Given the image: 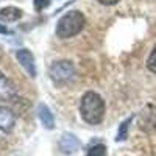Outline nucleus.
Here are the masks:
<instances>
[{
  "label": "nucleus",
  "mask_w": 156,
  "mask_h": 156,
  "mask_svg": "<svg viewBox=\"0 0 156 156\" xmlns=\"http://www.w3.org/2000/svg\"><path fill=\"white\" fill-rule=\"evenodd\" d=\"M81 117L90 125H97L103 120L105 115V103L97 92H86L80 105Z\"/></svg>",
  "instance_id": "obj_1"
},
{
  "label": "nucleus",
  "mask_w": 156,
  "mask_h": 156,
  "mask_svg": "<svg viewBox=\"0 0 156 156\" xmlns=\"http://www.w3.org/2000/svg\"><path fill=\"white\" fill-rule=\"evenodd\" d=\"M84 16L80 11H69L66 12L56 23V36L61 39H67L78 34L84 27Z\"/></svg>",
  "instance_id": "obj_2"
},
{
  "label": "nucleus",
  "mask_w": 156,
  "mask_h": 156,
  "mask_svg": "<svg viewBox=\"0 0 156 156\" xmlns=\"http://www.w3.org/2000/svg\"><path fill=\"white\" fill-rule=\"evenodd\" d=\"M50 76L55 83H67L73 80L75 67L70 61H58L53 62L50 67Z\"/></svg>",
  "instance_id": "obj_3"
},
{
  "label": "nucleus",
  "mask_w": 156,
  "mask_h": 156,
  "mask_svg": "<svg viewBox=\"0 0 156 156\" xmlns=\"http://www.w3.org/2000/svg\"><path fill=\"white\" fill-rule=\"evenodd\" d=\"M16 58L20 62V66L25 69V72H27L31 78H34L36 76V66H34V56H33L31 51L27 50V48H20V50H17Z\"/></svg>",
  "instance_id": "obj_4"
},
{
  "label": "nucleus",
  "mask_w": 156,
  "mask_h": 156,
  "mask_svg": "<svg viewBox=\"0 0 156 156\" xmlns=\"http://www.w3.org/2000/svg\"><path fill=\"white\" fill-rule=\"evenodd\" d=\"M17 92H16V87L12 84L6 76H3L0 73V100L2 101H12L16 98Z\"/></svg>",
  "instance_id": "obj_5"
},
{
  "label": "nucleus",
  "mask_w": 156,
  "mask_h": 156,
  "mask_svg": "<svg viewBox=\"0 0 156 156\" xmlns=\"http://www.w3.org/2000/svg\"><path fill=\"white\" fill-rule=\"evenodd\" d=\"M80 140H78V137L75 136V134H69V133H66V134H62V137H61V142H59V148H61V151L62 153H75L78 148H80Z\"/></svg>",
  "instance_id": "obj_6"
},
{
  "label": "nucleus",
  "mask_w": 156,
  "mask_h": 156,
  "mask_svg": "<svg viewBox=\"0 0 156 156\" xmlns=\"http://www.w3.org/2000/svg\"><path fill=\"white\" fill-rule=\"evenodd\" d=\"M16 117L8 108L0 106V131H9L14 126Z\"/></svg>",
  "instance_id": "obj_7"
},
{
  "label": "nucleus",
  "mask_w": 156,
  "mask_h": 156,
  "mask_svg": "<svg viewBox=\"0 0 156 156\" xmlns=\"http://www.w3.org/2000/svg\"><path fill=\"white\" fill-rule=\"evenodd\" d=\"M37 115H39V120L42 122V125L47 128V129H51L55 126V119H53V114L50 112V109H48V106H45V105H39L37 106Z\"/></svg>",
  "instance_id": "obj_8"
},
{
  "label": "nucleus",
  "mask_w": 156,
  "mask_h": 156,
  "mask_svg": "<svg viewBox=\"0 0 156 156\" xmlns=\"http://www.w3.org/2000/svg\"><path fill=\"white\" fill-rule=\"evenodd\" d=\"M22 17V11L19 8H14V6H8V8H3L0 9V20H5V22H14L17 19Z\"/></svg>",
  "instance_id": "obj_9"
},
{
  "label": "nucleus",
  "mask_w": 156,
  "mask_h": 156,
  "mask_svg": "<svg viewBox=\"0 0 156 156\" xmlns=\"http://www.w3.org/2000/svg\"><path fill=\"white\" fill-rule=\"evenodd\" d=\"M148 111H150V109H148V106H147L145 111H142V114H140V117H142L140 126H142V128H145V129L150 128L148 125H151V128L156 126V108L151 106V112H148Z\"/></svg>",
  "instance_id": "obj_10"
},
{
  "label": "nucleus",
  "mask_w": 156,
  "mask_h": 156,
  "mask_svg": "<svg viewBox=\"0 0 156 156\" xmlns=\"http://www.w3.org/2000/svg\"><path fill=\"white\" fill-rule=\"evenodd\" d=\"M129 123H131V117L126 119L125 122H122V125L119 128V133H117V137H115L117 140H125L128 137V126H129Z\"/></svg>",
  "instance_id": "obj_11"
},
{
  "label": "nucleus",
  "mask_w": 156,
  "mask_h": 156,
  "mask_svg": "<svg viewBox=\"0 0 156 156\" xmlns=\"http://www.w3.org/2000/svg\"><path fill=\"white\" fill-rule=\"evenodd\" d=\"M86 156H106V147L103 144H97L87 150Z\"/></svg>",
  "instance_id": "obj_12"
},
{
  "label": "nucleus",
  "mask_w": 156,
  "mask_h": 156,
  "mask_svg": "<svg viewBox=\"0 0 156 156\" xmlns=\"http://www.w3.org/2000/svg\"><path fill=\"white\" fill-rule=\"evenodd\" d=\"M147 67H148L150 72L156 73V45H154V48L151 50V53H150V56H148V59H147Z\"/></svg>",
  "instance_id": "obj_13"
},
{
  "label": "nucleus",
  "mask_w": 156,
  "mask_h": 156,
  "mask_svg": "<svg viewBox=\"0 0 156 156\" xmlns=\"http://www.w3.org/2000/svg\"><path fill=\"white\" fill-rule=\"evenodd\" d=\"M50 5V0H34V8L37 11H42L44 8H47Z\"/></svg>",
  "instance_id": "obj_14"
},
{
  "label": "nucleus",
  "mask_w": 156,
  "mask_h": 156,
  "mask_svg": "<svg viewBox=\"0 0 156 156\" xmlns=\"http://www.w3.org/2000/svg\"><path fill=\"white\" fill-rule=\"evenodd\" d=\"M98 2L101 3V5H115V3H119V0H98Z\"/></svg>",
  "instance_id": "obj_15"
},
{
  "label": "nucleus",
  "mask_w": 156,
  "mask_h": 156,
  "mask_svg": "<svg viewBox=\"0 0 156 156\" xmlns=\"http://www.w3.org/2000/svg\"><path fill=\"white\" fill-rule=\"evenodd\" d=\"M0 33H3V34H9V30H8L6 27H2V25H0Z\"/></svg>",
  "instance_id": "obj_16"
},
{
  "label": "nucleus",
  "mask_w": 156,
  "mask_h": 156,
  "mask_svg": "<svg viewBox=\"0 0 156 156\" xmlns=\"http://www.w3.org/2000/svg\"><path fill=\"white\" fill-rule=\"evenodd\" d=\"M0 59H2V48H0Z\"/></svg>",
  "instance_id": "obj_17"
}]
</instances>
